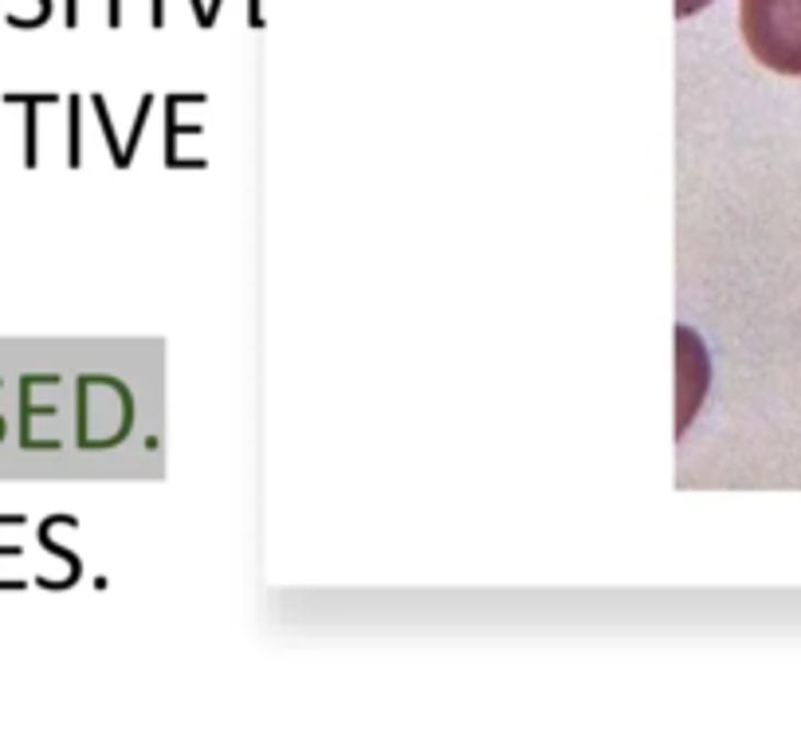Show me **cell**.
Returning a JSON list of instances; mask_svg holds the SVG:
<instances>
[{
	"instance_id": "obj_1",
	"label": "cell",
	"mask_w": 801,
	"mask_h": 754,
	"mask_svg": "<svg viewBox=\"0 0 801 754\" xmlns=\"http://www.w3.org/2000/svg\"><path fill=\"white\" fill-rule=\"evenodd\" d=\"M751 56L778 76H801V0H739Z\"/></svg>"
},
{
	"instance_id": "obj_2",
	"label": "cell",
	"mask_w": 801,
	"mask_h": 754,
	"mask_svg": "<svg viewBox=\"0 0 801 754\" xmlns=\"http://www.w3.org/2000/svg\"><path fill=\"white\" fill-rule=\"evenodd\" d=\"M711 0H676V16L684 20V16H696V12H704Z\"/></svg>"
}]
</instances>
